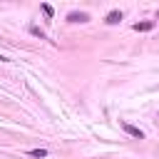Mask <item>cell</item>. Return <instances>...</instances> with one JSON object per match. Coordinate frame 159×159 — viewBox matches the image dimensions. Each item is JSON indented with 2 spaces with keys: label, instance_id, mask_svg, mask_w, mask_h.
<instances>
[{
  "label": "cell",
  "instance_id": "cell-7",
  "mask_svg": "<svg viewBox=\"0 0 159 159\" xmlns=\"http://www.w3.org/2000/svg\"><path fill=\"white\" fill-rule=\"evenodd\" d=\"M30 157H35V159H42V157H47V152H45V149H32V152H30Z\"/></svg>",
  "mask_w": 159,
  "mask_h": 159
},
{
  "label": "cell",
  "instance_id": "cell-6",
  "mask_svg": "<svg viewBox=\"0 0 159 159\" xmlns=\"http://www.w3.org/2000/svg\"><path fill=\"white\" fill-rule=\"evenodd\" d=\"M42 12H45L47 17H55V10H52V5H47V2H42Z\"/></svg>",
  "mask_w": 159,
  "mask_h": 159
},
{
  "label": "cell",
  "instance_id": "cell-5",
  "mask_svg": "<svg viewBox=\"0 0 159 159\" xmlns=\"http://www.w3.org/2000/svg\"><path fill=\"white\" fill-rule=\"evenodd\" d=\"M30 35H35V37H40V40H47V35H45V30H40L37 25H30Z\"/></svg>",
  "mask_w": 159,
  "mask_h": 159
},
{
  "label": "cell",
  "instance_id": "cell-4",
  "mask_svg": "<svg viewBox=\"0 0 159 159\" xmlns=\"http://www.w3.org/2000/svg\"><path fill=\"white\" fill-rule=\"evenodd\" d=\"M154 27V20H144V22H134V30L137 32H149Z\"/></svg>",
  "mask_w": 159,
  "mask_h": 159
},
{
  "label": "cell",
  "instance_id": "cell-2",
  "mask_svg": "<svg viewBox=\"0 0 159 159\" xmlns=\"http://www.w3.org/2000/svg\"><path fill=\"white\" fill-rule=\"evenodd\" d=\"M67 20H70V22H87V20H89V15H87V12H70V15H67Z\"/></svg>",
  "mask_w": 159,
  "mask_h": 159
},
{
  "label": "cell",
  "instance_id": "cell-1",
  "mask_svg": "<svg viewBox=\"0 0 159 159\" xmlns=\"http://www.w3.org/2000/svg\"><path fill=\"white\" fill-rule=\"evenodd\" d=\"M122 129L129 134V137H134V139H144V132L139 129V127H134V124H129V122H122Z\"/></svg>",
  "mask_w": 159,
  "mask_h": 159
},
{
  "label": "cell",
  "instance_id": "cell-3",
  "mask_svg": "<svg viewBox=\"0 0 159 159\" xmlns=\"http://www.w3.org/2000/svg\"><path fill=\"white\" fill-rule=\"evenodd\" d=\"M119 20H122V10H112V12L104 17V22H107V25H117Z\"/></svg>",
  "mask_w": 159,
  "mask_h": 159
},
{
  "label": "cell",
  "instance_id": "cell-8",
  "mask_svg": "<svg viewBox=\"0 0 159 159\" xmlns=\"http://www.w3.org/2000/svg\"><path fill=\"white\" fill-rule=\"evenodd\" d=\"M0 62H7V57H5V55H0Z\"/></svg>",
  "mask_w": 159,
  "mask_h": 159
}]
</instances>
